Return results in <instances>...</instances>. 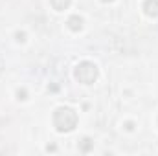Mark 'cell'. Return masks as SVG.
I'll use <instances>...</instances> for the list:
<instances>
[{"instance_id":"1","label":"cell","mask_w":158,"mask_h":156,"mask_svg":"<svg viewBox=\"0 0 158 156\" xmlns=\"http://www.w3.org/2000/svg\"><path fill=\"white\" fill-rule=\"evenodd\" d=\"M72 114H74V110L68 109V107H61V109L55 110V114H53V125H55V129L59 132H70L76 127V123L66 121V117L72 116Z\"/></svg>"}]
</instances>
